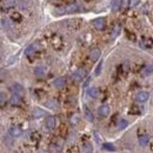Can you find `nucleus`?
Instances as JSON below:
<instances>
[{
	"label": "nucleus",
	"instance_id": "obj_20",
	"mask_svg": "<svg viewBox=\"0 0 153 153\" xmlns=\"http://www.w3.org/2000/svg\"><path fill=\"white\" fill-rule=\"evenodd\" d=\"M60 151H61V145H59V144L50 145V152L51 153H59Z\"/></svg>",
	"mask_w": 153,
	"mask_h": 153
},
{
	"label": "nucleus",
	"instance_id": "obj_2",
	"mask_svg": "<svg viewBox=\"0 0 153 153\" xmlns=\"http://www.w3.org/2000/svg\"><path fill=\"white\" fill-rule=\"evenodd\" d=\"M51 45L54 50H60L62 48V45H64V41L62 38L59 36V34H53L52 38H51Z\"/></svg>",
	"mask_w": 153,
	"mask_h": 153
},
{
	"label": "nucleus",
	"instance_id": "obj_33",
	"mask_svg": "<svg viewBox=\"0 0 153 153\" xmlns=\"http://www.w3.org/2000/svg\"><path fill=\"white\" fill-rule=\"evenodd\" d=\"M18 7H20V8H27V7H28L27 1H24V0L18 1Z\"/></svg>",
	"mask_w": 153,
	"mask_h": 153
},
{
	"label": "nucleus",
	"instance_id": "obj_32",
	"mask_svg": "<svg viewBox=\"0 0 153 153\" xmlns=\"http://www.w3.org/2000/svg\"><path fill=\"white\" fill-rule=\"evenodd\" d=\"M130 113H131V114H139V113H140V110H139L137 106H132V107L130 108Z\"/></svg>",
	"mask_w": 153,
	"mask_h": 153
},
{
	"label": "nucleus",
	"instance_id": "obj_12",
	"mask_svg": "<svg viewBox=\"0 0 153 153\" xmlns=\"http://www.w3.org/2000/svg\"><path fill=\"white\" fill-rule=\"evenodd\" d=\"M46 72H47V70H46V67H44V66H38V67L34 68V74L38 76V78L44 76L46 74Z\"/></svg>",
	"mask_w": 153,
	"mask_h": 153
},
{
	"label": "nucleus",
	"instance_id": "obj_38",
	"mask_svg": "<svg viewBox=\"0 0 153 153\" xmlns=\"http://www.w3.org/2000/svg\"><path fill=\"white\" fill-rule=\"evenodd\" d=\"M84 1H86V2H88V1H91V0H84Z\"/></svg>",
	"mask_w": 153,
	"mask_h": 153
},
{
	"label": "nucleus",
	"instance_id": "obj_31",
	"mask_svg": "<svg viewBox=\"0 0 153 153\" xmlns=\"http://www.w3.org/2000/svg\"><path fill=\"white\" fill-rule=\"evenodd\" d=\"M120 30H121V28H120V26H119V25H117V26L114 27V30H113V32H112V37H113V38H115V37L120 33Z\"/></svg>",
	"mask_w": 153,
	"mask_h": 153
},
{
	"label": "nucleus",
	"instance_id": "obj_36",
	"mask_svg": "<svg viewBox=\"0 0 153 153\" xmlns=\"http://www.w3.org/2000/svg\"><path fill=\"white\" fill-rule=\"evenodd\" d=\"M126 36H127V38H128V39H131L132 41H134V40H135V36H134L133 33H131L130 31H127V32H126Z\"/></svg>",
	"mask_w": 153,
	"mask_h": 153
},
{
	"label": "nucleus",
	"instance_id": "obj_29",
	"mask_svg": "<svg viewBox=\"0 0 153 153\" xmlns=\"http://www.w3.org/2000/svg\"><path fill=\"white\" fill-rule=\"evenodd\" d=\"M46 106L47 107H50V108H57L58 107V104L56 100H48L47 102H46Z\"/></svg>",
	"mask_w": 153,
	"mask_h": 153
},
{
	"label": "nucleus",
	"instance_id": "obj_6",
	"mask_svg": "<svg viewBox=\"0 0 153 153\" xmlns=\"http://www.w3.org/2000/svg\"><path fill=\"white\" fill-rule=\"evenodd\" d=\"M38 52H39V45L38 44H33V45H31V46H28V47L26 48L25 54H26L27 57H31V56H33V54H37Z\"/></svg>",
	"mask_w": 153,
	"mask_h": 153
},
{
	"label": "nucleus",
	"instance_id": "obj_11",
	"mask_svg": "<svg viewBox=\"0 0 153 153\" xmlns=\"http://www.w3.org/2000/svg\"><path fill=\"white\" fill-rule=\"evenodd\" d=\"M98 113L100 117H107L110 114V106L108 105H101L98 110Z\"/></svg>",
	"mask_w": 153,
	"mask_h": 153
},
{
	"label": "nucleus",
	"instance_id": "obj_7",
	"mask_svg": "<svg viewBox=\"0 0 153 153\" xmlns=\"http://www.w3.org/2000/svg\"><path fill=\"white\" fill-rule=\"evenodd\" d=\"M66 26L71 30H78L81 26V20L80 19H72L66 21Z\"/></svg>",
	"mask_w": 153,
	"mask_h": 153
},
{
	"label": "nucleus",
	"instance_id": "obj_23",
	"mask_svg": "<svg viewBox=\"0 0 153 153\" xmlns=\"http://www.w3.org/2000/svg\"><path fill=\"white\" fill-rule=\"evenodd\" d=\"M88 96L91 97V98H97V97L99 96V90L97 87H91L88 90Z\"/></svg>",
	"mask_w": 153,
	"mask_h": 153
},
{
	"label": "nucleus",
	"instance_id": "obj_1",
	"mask_svg": "<svg viewBox=\"0 0 153 153\" xmlns=\"http://www.w3.org/2000/svg\"><path fill=\"white\" fill-rule=\"evenodd\" d=\"M80 10V6L79 4H76V2H72V4H68L66 5L65 7H61L59 8L57 12L58 14H66V13H76Z\"/></svg>",
	"mask_w": 153,
	"mask_h": 153
},
{
	"label": "nucleus",
	"instance_id": "obj_24",
	"mask_svg": "<svg viewBox=\"0 0 153 153\" xmlns=\"http://www.w3.org/2000/svg\"><path fill=\"white\" fill-rule=\"evenodd\" d=\"M84 110H85V114H86L87 120H88V121H93V114H92L91 110H90L87 106H85V107H84Z\"/></svg>",
	"mask_w": 153,
	"mask_h": 153
},
{
	"label": "nucleus",
	"instance_id": "obj_18",
	"mask_svg": "<svg viewBox=\"0 0 153 153\" xmlns=\"http://www.w3.org/2000/svg\"><path fill=\"white\" fill-rule=\"evenodd\" d=\"M10 17H11V20L13 22H20L22 20V17H21V14H20L19 12H12Z\"/></svg>",
	"mask_w": 153,
	"mask_h": 153
},
{
	"label": "nucleus",
	"instance_id": "obj_39",
	"mask_svg": "<svg viewBox=\"0 0 153 153\" xmlns=\"http://www.w3.org/2000/svg\"><path fill=\"white\" fill-rule=\"evenodd\" d=\"M40 153H42V152H40Z\"/></svg>",
	"mask_w": 153,
	"mask_h": 153
},
{
	"label": "nucleus",
	"instance_id": "obj_3",
	"mask_svg": "<svg viewBox=\"0 0 153 153\" xmlns=\"http://www.w3.org/2000/svg\"><path fill=\"white\" fill-rule=\"evenodd\" d=\"M140 46H141L143 48H146V50L152 48L153 47V39L150 38V37H143L141 40H140Z\"/></svg>",
	"mask_w": 153,
	"mask_h": 153
},
{
	"label": "nucleus",
	"instance_id": "obj_22",
	"mask_svg": "<svg viewBox=\"0 0 153 153\" xmlns=\"http://www.w3.org/2000/svg\"><path fill=\"white\" fill-rule=\"evenodd\" d=\"M121 6V0H112V11L113 12H117Z\"/></svg>",
	"mask_w": 153,
	"mask_h": 153
},
{
	"label": "nucleus",
	"instance_id": "obj_25",
	"mask_svg": "<svg viewBox=\"0 0 153 153\" xmlns=\"http://www.w3.org/2000/svg\"><path fill=\"white\" fill-rule=\"evenodd\" d=\"M102 149L106 150V151H110V152H114L115 151V147L112 145V144H108V143H105L102 144Z\"/></svg>",
	"mask_w": 153,
	"mask_h": 153
},
{
	"label": "nucleus",
	"instance_id": "obj_37",
	"mask_svg": "<svg viewBox=\"0 0 153 153\" xmlns=\"http://www.w3.org/2000/svg\"><path fill=\"white\" fill-rule=\"evenodd\" d=\"M68 153H78V150H76V147H72V149L68 151Z\"/></svg>",
	"mask_w": 153,
	"mask_h": 153
},
{
	"label": "nucleus",
	"instance_id": "obj_27",
	"mask_svg": "<svg viewBox=\"0 0 153 153\" xmlns=\"http://www.w3.org/2000/svg\"><path fill=\"white\" fill-rule=\"evenodd\" d=\"M127 125H128V123H127L126 120L121 119V120H119V123H118V128H119V130H124V128L127 127Z\"/></svg>",
	"mask_w": 153,
	"mask_h": 153
},
{
	"label": "nucleus",
	"instance_id": "obj_15",
	"mask_svg": "<svg viewBox=\"0 0 153 153\" xmlns=\"http://www.w3.org/2000/svg\"><path fill=\"white\" fill-rule=\"evenodd\" d=\"M65 84H66L65 78H57V79L54 80V82H53L54 87H57V88H61V87H64V86H65Z\"/></svg>",
	"mask_w": 153,
	"mask_h": 153
},
{
	"label": "nucleus",
	"instance_id": "obj_13",
	"mask_svg": "<svg viewBox=\"0 0 153 153\" xmlns=\"http://www.w3.org/2000/svg\"><path fill=\"white\" fill-rule=\"evenodd\" d=\"M100 54H101V52H100L99 48H93V50H91V52H90V58H91V60L97 61V60L100 58Z\"/></svg>",
	"mask_w": 153,
	"mask_h": 153
},
{
	"label": "nucleus",
	"instance_id": "obj_8",
	"mask_svg": "<svg viewBox=\"0 0 153 153\" xmlns=\"http://www.w3.org/2000/svg\"><path fill=\"white\" fill-rule=\"evenodd\" d=\"M86 76H87L86 70H84V68H79L78 71H76V72L73 73V79H74L76 81H81Z\"/></svg>",
	"mask_w": 153,
	"mask_h": 153
},
{
	"label": "nucleus",
	"instance_id": "obj_30",
	"mask_svg": "<svg viewBox=\"0 0 153 153\" xmlns=\"http://www.w3.org/2000/svg\"><path fill=\"white\" fill-rule=\"evenodd\" d=\"M12 7H14V4H13V2H6V4H4V6H2V10H5V11H8V10H11Z\"/></svg>",
	"mask_w": 153,
	"mask_h": 153
},
{
	"label": "nucleus",
	"instance_id": "obj_21",
	"mask_svg": "<svg viewBox=\"0 0 153 153\" xmlns=\"http://www.w3.org/2000/svg\"><path fill=\"white\" fill-rule=\"evenodd\" d=\"M149 141H150V138L147 135H140L139 137V144H140V146H146L149 144Z\"/></svg>",
	"mask_w": 153,
	"mask_h": 153
},
{
	"label": "nucleus",
	"instance_id": "obj_10",
	"mask_svg": "<svg viewBox=\"0 0 153 153\" xmlns=\"http://www.w3.org/2000/svg\"><path fill=\"white\" fill-rule=\"evenodd\" d=\"M149 98H150V94H149L147 92H145V91L138 92V93H137V96H135L137 101H139V102H145V101H147V99H149Z\"/></svg>",
	"mask_w": 153,
	"mask_h": 153
},
{
	"label": "nucleus",
	"instance_id": "obj_9",
	"mask_svg": "<svg viewBox=\"0 0 153 153\" xmlns=\"http://www.w3.org/2000/svg\"><path fill=\"white\" fill-rule=\"evenodd\" d=\"M56 124H57V120L54 117H47L45 120V126L47 130H53L56 127Z\"/></svg>",
	"mask_w": 153,
	"mask_h": 153
},
{
	"label": "nucleus",
	"instance_id": "obj_4",
	"mask_svg": "<svg viewBox=\"0 0 153 153\" xmlns=\"http://www.w3.org/2000/svg\"><path fill=\"white\" fill-rule=\"evenodd\" d=\"M93 26L96 27L97 30H99V31L105 30V27H106V19L105 18H97V19L93 20Z\"/></svg>",
	"mask_w": 153,
	"mask_h": 153
},
{
	"label": "nucleus",
	"instance_id": "obj_34",
	"mask_svg": "<svg viewBox=\"0 0 153 153\" xmlns=\"http://www.w3.org/2000/svg\"><path fill=\"white\" fill-rule=\"evenodd\" d=\"M101 67H102V61H100V62H99V65L97 66V68H96V76H99V74H100V72H101Z\"/></svg>",
	"mask_w": 153,
	"mask_h": 153
},
{
	"label": "nucleus",
	"instance_id": "obj_19",
	"mask_svg": "<svg viewBox=\"0 0 153 153\" xmlns=\"http://www.w3.org/2000/svg\"><path fill=\"white\" fill-rule=\"evenodd\" d=\"M32 115H33V118H41V117H44L45 115V111H42L41 108H34L33 110V113H32Z\"/></svg>",
	"mask_w": 153,
	"mask_h": 153
},
{
	"label": "nucleus",
	"instance_id": "obj_17",
	"mask_svg": "<svg viewBox=\"0 0 153 153\" xmlns=\"http://www.w3.org/2000/svg\"><path fill=\"white\" fill-rule=\"evenodd\" d=\"M152 72H153V65H146V66L143 68L141 74L144 76H150Z\"/></svg>",
	"mask_w": 153,
	"mask_h": 153
},
{
	"label": "nucleus",
	"instance_id": "obj_16",
	"mask_svg": "<svg viewBox=\"0 0 153 153\" xmlns=\"http://www.w3.org/2000/svg\"><path fill=\"white\" fill-rule=\"evenodd\" d=\"M10 134L12 137H19V135H21V130L18 126H11L10 127Z\"/></svg>",
	"mask_w": 153,
	"mask_h": 153
},
{
	"label": "nucleus",
	"instance_id": "obj_26",
	"mask_svg": "<svg viewBox=\"0 0 153 153\" xmlns=\"http://www.w3.org/2000/svg\"><path fill=\"white\" fill-rule=\"evenodd\" d=\"M6 101H7V97L5 93H0V107H5L6 105Z\"/></svg>",
	"mask_w": 153,
	"mask_h": 153
},
{
	"label": "nucleus",
	"instance_id": "obj_28",
	"mask_svg": "<svg viewBox=\"0 0 153 153\" xmlns=\"http://www.w3.org/2000/svg\"><path fill=\"white\" fill-rule=\"evenodd\" d=\"M84 152L85 153H92L93 152V149H92V145L90 143H86L84 145Z\"/></svg>",
	"mask_w": 153,
	"mask_h": 153
},
{
	"label": "nucleus",
	"instance_id": "obj_35",
	"mask_svg": "<svg viewBox=\"0 0 153 153\" xmlns=\"http://www.w3.org/2000/svg\"><path fill=\"white\" fill-rule=\"evenodd\" d=\"M140 2V0H130V7H135V6H138V4Z\"/></svg>",
	"mask_w": 153,
	"mask_h": 153
},
{
	"label": "nucleus",
	"instance_id": "obj_14",
	"mask_svg": "<svg viewBox=\"0 0 153 153\" xmlns=\"http://www.w3.org/2000/svg\"><path fill=\"white\" fill-rule=\"evenodd\" d=\"M21 101H22L21 97L17 96V94H13V96L10 98V102H11L12 105H14V106H19L20 104H21Z\"/></svg>",
	"mask_w": 153,
	"mask_h": 153
},
{
	"label": "nucleus",
	"instance_id": "obj_5",
	"mask_svg": "<svg viewBox=\"0 0 153 153\" xmlns=\"http://www.w3.org/2000/svg\"><path fill=\"white\" fill-rule=\"evenodd\" d=\"M11 91L13 92V94H17V96H20V97H22L24 93H25L24 87H22L20 84H18V82H16V84H13V85L11 86Z\"/></svg>",
	"mask_w": 153,
	"mask_h": 153
}]
</instances>
